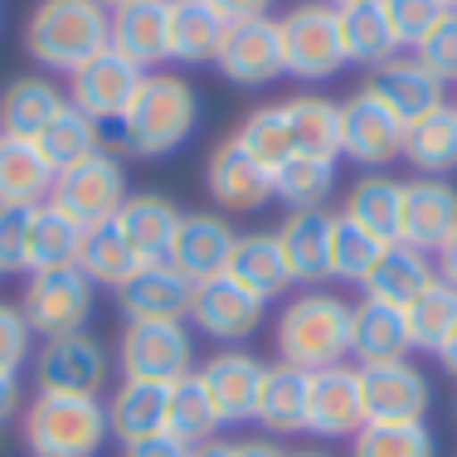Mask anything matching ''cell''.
I'll list each match as a JSON object with an SVG mask.
<instances>
[{
    "instance_id": "cell-43",
    "label": "cell",
    "mask_w": 457,
    "mask_h": 457,
    "mask_svg": "<svg viewBox=\"0 0 457 457\" xmlns=\"http://www.w3.org/2000/svg\"><path fill=\"white\" fill-rule=\"evenodd\" d=\"M404 317H409V341H413V351H438L443 345V336L453 331V321H457V287H448L443 278H433L428 287L419 292V297L404 307Z\"/></svg>"
},
{
    "instance_id": "cell-17",
    "label": "cell",
    "mask_w": 457,
    "mask_h": 457,
    "mask_svg": "<svg viewBox=\"0 0 457 457\" xmlns=\"http://www.w3.org/2000/svg\"><path fill=\"white\" fill-rule=\"evenodd\" d=\"M263 361L248 345H220L204 365H195L204 395H210L220 423H253V404H258V385H263Z\"/></svg>"
},
{
    "instance_id": "cell-28",
    "label": "cell",
    "mask_w": 457,
    "mask_h": 457,
    "mask_svg": "<svg viewBox=\"0 0 457 457\" xmlns=\"http://www.w3.org/2000/svg\"><path fill=\"white\" fill-rule=\"evenodd\" d=\"M336 29H341V54L355 69H379V63L399 59V35L389 20L385 0H355V5L336 10Z\"/></svg>"
},
{
    "instance_id": "cell-16",
    "label": "cell",
    "mask_w": 457,
    "mask_h": 457,
    "mask_svg": "<svg viewBox=\"0 0 457 457\" xmlns=\"http://www.w3.org/2000/svg\"><path fill=\"white\" fill-rule=\"evenodd\" d=\"M69 103L79 107L83 117H93L97 127H107V122H122V112L132 107V97L141 88V79L146 73L137 69V63H127L122 54H112V49H103L97 59H88L79 73H69Z\"/></svg>"
},
{
    "instance_id": "cell-12",
    "label": "cell",
    "mask_w": 457,
    "mask_h": 457,
    "mask_svg": "<svg viewBox=\"0 0 457 457\" xmlns=\"http://www.w3.org/2000/svg\"><path fill=\"white\" fill-rule=\"evenodd\" d=\"M453 234H457V185L448 176H413V180H404L399 244L413 248V253L438 258Z\"/></svg>"
},
{
    "instance_id": "cell-35",
    "label": "cell",
    "mask_w": 457,
    "mask_h": 457,
    "mask_svg": "<svg viewBox=\"0 0 457 457\" xmlns=\"http://www.w3.org/2000/svg\"><path fill=\"white\" fill-rule=\"evenodd\" d=\"M433 278H438V263H433L428 253H413V248H404V244H389L361 292L370 302H385V307H409Z\"/></svg>"
},
{
    "instance_id": "cell-22",
    "label": "cell",
    "mask_w": 457,
    "mask_h": 457,
    "mask_svg": "<svg viewBox=\"0 0 457 457\" xmlns=\"http://www.w3.org/2000/svg\"><path fill=\"white\" fill-rule=\"evenodd\" d=\"M195 282L176 263H141L132 278L117 287V307L127 321H185Z\"/></svg>"
},
{
    "instance_id": "cell-9",
    "label": "cell",
    "mask_w": 457,
    "mask_h": 457,
    "mask_svg": "<svg viewBox=\"0 0 457 457\" xmlns=\"http://www.w3.org/2000/svg\"><path fill=\"white\" fill-rule=\"evenodd\" d=\"M107 375H112V351L93 331L39 341L35 351V389L45 395H93L103 399Z\"/></svg>"
},
{
    "instance_id": "cell-52",
    "label": "cell",
    "mask_w": 457,
    "mask_h": 457,
    "mask_svg": "<svg viewBox=\"0 0 457 457\" xmlns=\"http://www.w3.org/2000/svg\"><path fill=\"white\" fill-rule=\"evenodd\" d=\"M20 413H25V385H20V375H0V428L15 423Z\"/></svg>"
},
{
    "instance_id": "cell-30",
    "label": "cell",
    "mask_w": 457,
    "mask_h": 457,
    "mask_svg": "<svg viewBox=\"0 0 457 457\" xmlns=\"http://www.w3.org/2000/svg\"><path fill=\"white\" fill-rule=\"evenodd\" d=\"M282 117H287L292 132V156L341 161V103L321 93H297L282 97Z\"/></svg>"
},
{
    "instance_id": "cell-59",
    "label": "cell",
    "mask_w": 457,
    "mask_h": 457,
    "mask_svg": "<svg viewBox=\"0 0 457 457\" xmlns=\"http://www.w3.org/2000/svg\"><path fill=\"white\" fill-rule=\"evenodd\" d=\"M326 5H336V10H341V5H355V0H326Z\"/></svg>"
},
{
    "instance_id": "cell-21",
    "label": "cell",
    "mask_w": 457,
    "mask_h": 457,
    "mask_svg": "<svg viewBox=\"0 0 457 457\" xmlns=\"http://www.w3.org/2000/svg\"><path fill=\"white\" fill-rule=\"evenodd\" d=\"M365 88L375 93L379 103H385L404 127L423 122V117L438 112V107H448V83L433 79V73L423 69V63L413 59V54H409V59H389V63H379V69L370 73Z\"/></svg>"
},
{
    "instance_id": "cell-50",
    "label": "cell",
    "mask_w": 457,
    "mask_h": 457,
    "mask_svg": "<svg viewBox=\"0 0 457 457\" xmlns=\"http://www.w3.org/2000/svg\"><path fill=\"white\" fill-rule=\"evenodd\" d=\"M122 457H195V448L180 438H170V433H151V438H141V443H127Z\"/></svg>"
},
{
    "instance_id": "cell-40",
    "label": "cell",
    "mask_w": 457,
    "mask_h": 457,
    "mask_svg": "<svg viewBox=\"0 0 457 457\" xmlns=\"http://www.w3.org/2000/svg\"><path fill=\"white\" fill-rule=\"evenodd\" d=\"M336 166L341 161H321V156H287L273 170V200H282L287 210H326L336 190Z\"/></svg>"
},
{
    "instance_id": "cell-5",
    "label": "cell",
    "mask_w": 457,
    "mask_h": 457,
    "mask_svg": "<svg viewBox=\"0 0 457 457\" xmlns=\"http://www.w3.org/2000/svg\"><path fill=\"white\" fill-rule=\"evenodd\" d=\"M93 307H97V287L83 278L79 263L29 273L25 292H20V312H25V321L35 326L39 341H59V336L88 331Z\"/></svg>"
},
{
    "instance_id": "cell-24",
    "label": "cell",
    "mask_w": 457,
    "mask_h": 457,
    "mask_svg": "<svg viewBox=\"0 0 457 457\" xmlns=\"http://www.w3.org/2000/svg\"><path fill=\"white\" fill-rule=\"evenodd\" d=\"M63 107H69V93L49 73H20L0 88V137L35 141Z\"/></svg>"
},
{
    "instance_id": "cell-48",
    "label": "cell",
    "mask_w": 457,
    "mask_h": 457,
    "mask_svg": "<svg viewBox=\"0 0 457 457\" xmlns=\"http://www.w3.org/2000/svg\"><path fill=\"white\" fill-rule=\"evenodd\" d=\"M413 59H419L438 83H457V10L438 29H428V35L413 45Z\"/></svg>"
},
{
    "instance_id": "cell-53",
    "label": "cell",
    "mask_w": 457,
    "mask_h": 457,
    "mask_svg": "<svg viewBox=\"0 0 457 457\" xmlns=\"http://www.w3.org/2000/svg\"><path fill=\"white\" fill-rule=\"evenodd\" d=\"M228 457H287V448H278V438H238L228 443Z\"/></svg>"
},
{
    "instance_id": "cell-44",
    "label": "cell",
    "mask_w": 457,
    "mask_h": 457,
    "mask_svg": "<svg viewBox=\"0 0 457 457\" xmlns=\"http://www.w3.org/2000/svg\"><path fill=\"white\" fill-rule=\"evenodd\" d=\"M351 457H438L428 423H365L351 438Z\"/></svg>"
},
{
    "instance_id": "cell-39",
    "label": "cell",
    "mask_w": 457,
    "mask_h": 457,
    "mask_svg": "<svg viewBox=\"0 0 457 457\" xmlns=\"http://www.w3.org/2000/svg\"><path fill=\"white\" fill-rule=\"evenodd\" d=\"M35 146H39V156L54 166V176H59V170H69V166H79V161H88V156L103 151V127L69 103L45 132L35 137Z\"/></svg>"
},
{
    "instance_id": "cell-6",
    "label": "cell",
    "mask_w": 457,
    "mask_h": 457,
    "mask_svg": "<svg viewBox=\"0 0 457 457\" xmlns=\"http://www.w3.org/2000/svg\"><path fill=\"white\" fill-rule=\"evenodd\" d=\"M117 375L141 385H176L195 375L190 321H127L117 336Z\"/></svg>"
},
{
    "instance_id": "cell-8",
    "label": "cell",
    "mask_w": 457,
    "mask_h": 457,
    "mask_svg": "<svg viewBox=\"0 0 457 457\" xmlns=\"http://www.w3.org/2000/svg\"><path fill=\"white\" fill-rule=\"evenodd\" d=\"M127 170L112 151H97V156L79 161V166L59 170L54 176V190H49V204L59 214H69L79 228H93V224H107L117 220V210L127 204Z\"/></svg>"
},
{
    "instance_id": "cell-45",
    "label": "cell",
    "mask_w": 457,
    "mask_h": 457,
    "mask_svg": "<svg viewBox=\"0 0 457 457\" xmlns=\"http://www.w3.org/2000/svg\"><path fill=\"white\" fill-rule=\"evenodd\" d=\"M234 141H238V146H244L263 170H278L282 161L292 156V132H287V117H282V103H273V107H253V112L238 122Z\"/></svg>"
},
{
    "instance_id": "cell-14",
    "label": "cell",
    "mask_w": 457,
    "mask_h": 457,
    "mask_svg": "<svg viewBox=\"0 0 457 457\" xmlns=\"http://www.w3.org/2000/svg\"><path fill=\"white\" fill-rule=\"evenodd\" d=\"M365 428V389H361V365H331L317 370L307 385V433L312 438H345Z\"/></svg>"
},
{
    "instance_id": "cell-42",
    "label": "cell",
    "mask_w": 457,
    "mask_h": 457,
    "mask_svg": "<svg viewBox=\"0 0 457 457\" xmlns=\"http://www.w3.org/2000/svg\"><path fill=\"white\" fill-rule=\"evenodd\" d=\"M385 238L361 228L355 220H345V214H336L331 224V278L345 282V287H365V278L375 273V263L385 258Z\"/></svg>"
},
{
    "instance_id": "cell-56",
    "label": "cell",
    "mask_w": 457,
    "mask_h": 457,
    "mask_svg": "<svg viewBox=\"0 0 457 457\" xmlns=\"http://www.w3.org/2000/svg\"><path fill=\"white\" fill-rule=\"evenodd\" d=\"M195 457H228V443L214 438V443H204V448H195Z\"/></svg>"
},
{
    "instance_id": "cell-13",
    "label": "cell",
    "mask_w": 457,
    "mask_h": 457,
    "mask_svg": "<svg viewBox=\"0 0 457 457\" xmlns=\"http://www.w3.org/2000/svg\"><path fill=\"white\" fill-rule=\"evenodd\" d=\"M361 389H365V423H423L433 409V379L413 361L365 365Z\"/></svg>"
},
{
    "instance_id": "cell-29",
    "label": "cell",
    "mask_w": 457,
    "mask_h": 457,
    "mask_svg": "<svg viewBox=\"0 0 457 457\" xmlns=\"http://www.w3.org/2000/svg\"><path fill=\"white\" fill-rule=\"evenodd\" d=\"M307 385L312 375L297 365H268L263 385H258V404H253V423L268 438H292L307 433Z\"/></svg>"
},
{
    "instance_id": "cell-54",
    "label": "cell",
    "mask_w": 457,
    "mask_h": 457,
    "mask_svg": "<svg viewBox=\"0 0 457 457\" xmlns=\"http://www.w3.org/2000/svg\"><path fill=\"white\" fill-rule=\"evenodd\" d=\"M433 263H438V278L448 282V287H457V234L448 238V244H443V253L433 258Z\"/></svg>"
},
{
    "instance_id": "cell-61",
    "label": "cell",
    "mask_w": 457,
    "mask_h": 457,
    "mask_svg": "<svg viewBox=\"0 0 457 457\" xmlns=\"http://www.w3.org/2000/svg\"><path fill=\"white\" fill-rule=\"evenodd\" d=\"M453 112H457V103H453Z\"/></svg>"
},
{
    "instance_id": "cell-49",
    "label": "cell",
    "mask_w": 457,
    "mask_h": 457,
    "mask_svg": "<svg viewBox=\"0 0 457 457\" xmlns=\"http://www.w3.org/2000/svg\"><path fill=\"white\" fill-rule=\"evenodd\" d=\"M29 214L35 210H5L0 204V278L29 273Z\"/></svg>"
},
{
    "instance_id": "cell-10",
    "label": "cell",
    "mask_w": 457,
    "mask_h": 457,
    "mask_svg": "<svg viewBox=\"0 0 457 457\" xmlns=\"http://www.w3.org/2000/svg\"><path fill=\"white\" fill-rule=\"evenodd\" d=\"M190 331H200L204 341H220V345H244L263 331L268 321V307L244 292L234 278H204L190 287V312H185Z\"/></svg>"
},
{
    "instance_id": "cell-37",
    "label": "cell",
    "mask_w": 457,
    "mask_h": 457,
    "mask_svg": "<svg viewBox=\"0 0 457 457\" xmlns=\"http://www.w3.org/2000/svg\"><path fill=\"white\" fill-rule=\"evenodd\" d=\"M79 268L83 278L93 282V287H122L127 278L141 268V258L132 253V244L122 238V228H117V220L107 224H93L83 228V244H79Z\"/></svg>"
},
{
    "instance_id": "cell-55",
    "label": "cell",
    "mask_w": 457,
    "mask_h": 457,
    "mask_svg": "<svg viewBox=\"0 0 457 457\" xmlns=\"http://www.w3.org/2000/svg\"><path fill=\"white\" fill-rule=\"evenodd\" d=\"M433 355H438V365H443V370H448V375L457 379V321H453V331L443 336V345H438Z\"/></svg>"
},
{
    "instance_id": "cell-33",
    "label": "cell",
    "mask_w": 457,
    "mask_h": 457,
    "mask_svg": "<svg viewBox=\"0 0 457 457\" xmlns=\"http://www.w3.org/2000/svg\"><path fill=\"white\" fill-rule=\"evenodd\" d=\"M228 20L210 0H170V63H214Z\"/></svg>"
},
{
    "instance_id": "cell-41",
    "label": "cell",
    "mask_w": 457,
    "mask_h": 457,
    "mask_svg": "<svg viewBox=\"0 0 457 457\" xmlns=\"http://www.w3.org/2000/svg\"><path fill=\"white\" fill-rule=\"evenodd\" d=\"M79 244H83V228L69 214H59L49 200L35 204V214H29V273L79 263Z\"/></svg>"
},
{
    "instance_id": "cell-26",
    "label": "cell",
    "mask_w": 457,
    "mask_h": 457,
    "mask_svg": "<svg viewBox=\"0 0 457 457\" xmlns=\"http://www.w3.org/2000/svg\"><path fill=\"white\" fill-rule=\"evenodd\" d=\"M180 220L185 210L170 195H127V204L117 210V228H122V238L132 244L141 263H170Z\"/></svg>"
},
{
    "instance_id": "cell-27",
    "label": "cell",
    "mask_w": 457,
    "mask_h": 457,
    "mask_svg": "<svg viewBox=\"0 0 457 457\" xmlns=\"http://www.w3.org/2000/svg\"><path fill=\"white\" fill-rule=\"evenodd\" d=\"M413 341H409V317L404 307H385V302L361 297L351 312V361L355 365H389V361H409Z\"/></svg>"
},
{
    "instance_id": "cell-4",
    "label": "cell",
    "mask_w": 457,
    "mask_h": 457,
    "mask_svg": "<svg viewBox=\"0 0 457 457\" xmlns=\"http://www.w3.org/2000/svg\"><path fill=\"white\" fill-rule=\"evenodd\" d=\"M20 438L29 457H103V448L112 443L107 399L35 389V399H25L20 413Z\"/></svg>"
},
{
    "instance_id": "cell-34",
    "label": "cell",
    "mask_w": 457,
    "mask_h": 457,
    "mask_svg": "<svg viewBox=\"0 0 457 457\" xmlns=\"http://www.w3.org/2000/svg\"><path fill=\"white\" fill-rule=\"evenodd\" d=\"M399 210H404V180H395L389 170H365L361 180L345 190V220H355L370 234H379L385 244H399Z\"/></svg>"
},
{
    "instance_id": "cell-23",
    "label": "cell",
    "mask_w": 457,
    "mask_h": 457,
    "mask_svg": "<svg viewBox=\"0 0 457 457\" xmlns=\"http://www.w3.org/2000/svg\"><path fill=\"white\" fill-rule=\"evenodd\" d=\"M238 228L228 224V214L220 210H185V220L176 228V248H170V263L180 268L190 282L220 278L228 268V248H234Z\"/></svg>"
},
{
    "instance_id": "cell-11",
    "label": "cell",
    "mask_w": 457,
    "mask_h": 457,
    "mask_svg": "<svg viewBox=\"0 0 457 457\" xmlns=\"http://www.w3.org/2000/svg\"><path fill=\"white\" fill-rule=\"evenodd\" d=\"M399 151H404V122L361 83L341 103V161L385 170L389 161H399Z\"/></svg>"
},
{
    "instance_id": "cell-18",
    "label": "cell",
    "mask_w": 457,
    "mask_h": 457,
    "mask_svg": "<svg viewBox=\"0 0 457 457\" xmlns=\"http://www.w3.org/2000/svg\"><path fill=\"white\" fill-rule=\"evenodd\" d=\"M214 69L224 83L234 88H268L273 79H282V39H278V20H244V25H228L220 54H214Z\"/></svg>"
},
{
    "instance_id": "cell-51",
    "label": "cell",
    "mask_w": 457,
    "mask_h": 457,
    "mask_svg": "<svg viewBox=\"0 0 457 457\" xmlns=\"http://www.w3.org/2000/svg\"><path fill=\"white\" fill-rule=\"evenodd\" d=\"M214 10L228 20V25H244V20H268V10L278 5V0H210Z\"/></svg>"
},
{
    "instance_id": "cell-36",
    "label": "cell",
    "mask_w": 457,
    "mask_h": 457,
    "mask_svg": "<svg viewBox=\"0 0 457 457\" xmlns=\"http://www.w3.org/2000/svg\"><path fill=\"white\" fill-rule=\"evenodd\" d=\"M399 161H409L413 176H448L453 180V170H457V112H453V103L428 112L423 122L404 127Z\"/></svg>"
},
{
    "instance_id": "cell-60",
    "label": "cell",
    "mask_w": 457,
    "mask_h": 457,
    "mask_svg": "<svg viewBox=\"0 0 457 457\" xmlns=\"http://www.w3.org/2000/svg\"><path fill=\"white\" fill-rule=\"evenodd\" d=\"M443 5H448V10H457V0H443Z\"/></svg>"
},
{
    "instance_id": "cell-19",
    "label": "cell",
    "mask_w": 457,
    "mask_h": 457,
    "mask_svg": "<svg viewBox=\"0 0 457 457\" xmlns=\"http://www.w3.org/2000/svg\"><path fill=\"white\" fill-rule=\"evenodd\" d=\"M107 49L137 63L141 73H156L170 63V0H132L112 10V39Z\"/></svg>"
},
{
    "instance_id": "cell-58",
    "label": "cell",
    "mask_w": 457,
    "mask_h": 457,
    "mask_svg": "<svg viewBox=\"0 0 457 457\" xmlns=\"http://www.w3.org/2000/svg\"><path fill=\"white\" fill-rule=\"evenodd\" d=\"M287 457H331L326 448H302V453H287Z\"/></svg>"
},
{
    "instance_id": "cell-32",
    "label": "cell",
    "mask_w": 457,
    "mask_h": 457,
    "mask_svg": "<svg viewBox=\"0 0 457 457\" xmlns=\"http://www.w3.org/2000/svg\"><path fill=\"white\" fill-rule=\"evenodd\" d=\"M107 428L122 448L151 438V433H166V385L117 379V389L107 395Z\"/></svg>"
},
{
    "instance_id": "cell-20",
    "label": "cell",
    "mask_w": 457,
    "mask_h": 457,
    "mask_svg": "<svg viewBox=\"0 0 457 457\" xmlns=\"http://www.w3.org/2000/svg\"><path fill=\"white\" fill-rule=\"evenodd\" d=\"M331 224H336V214H326V210H287V220L273 228L297 292L331 282Z\"/></svg>"
},
{
    "instance_id": "cell-47",
    "label": "cell",
    "mask_w": 457,
    "mask_h": 457,
    "mask_svg": "<svg viewBox=\"0 0 457 457\" xmlns=\"http://www.w3.org/2000/svg\"><path fill=\"white\" fill-rule=\"evenodd\" d=\"M385 10H389V20H395V35L404 49H413L428 29H438L443 20L453 15L443 0H385Z\"/></svg>"
},
{
    "instance_id": "cell-38",
    "label": "cell",
    "mask_w": 457,
    "mask_h": 457,
    "mask_svg": "<svg viewBox=\"0 0 457 457\" xmlns=\"http://www.w3.org/2000/svg\"><path fill=\"white\" fill-rule=\"evenodd\" d=\"M220 413H214L210 395H204L200 375H185L176 385H166V433L190 448H204V443L220 438Z\"/></svg>"
},
{
    "instance_id": "cell-1",
    "label": "cell",
    "mask_w": 457,
    "mask_h": 457,
    "mask_svg": "<svg viewBox=\"0 0 457 457\" xmlns=\"http://www.w3.org/2000/svg\"><path fill=\"white\" fill-rule=\"evenodd\" d=\"M351 312L355 302H345L341 292H326V287L292 292L273 321L278 361L307 370V375L345 365L351 361Z\"/></svg>"
},
{
    "instance_id": "cell-3",
    "label": "cell",
    "mask_w": 457,
    "mask_h": 457,
    "mask_svg": "<svg viewBox=\"0 0 457 457\" xmlns=\"http://www.w3.org/2000/svg\"><path fill=\"white\" fill-rule=\"evenodd\" d=\"M195 127H200V97H195V88L180 73L156 69L141 79V88L132 97V107L122 112L117 132H122V146L132 156L161 161L170 151H180L195 137Z\"/></svg>"
},
{
    "instance_id": "cell-25",
    "label": "cell",
    "mask_w": 457,
    "mask_h": 457,
    "mask_svg": "<svg viewBox=\"0 0 457 457\" xmlns=\"http://www.w3.org/2000/svg\"><path fill=\"white\" fill-rule=\"evenodd\" d=\"M224 278H234L244 292H253L263 307L278 297H287V292H297L292 287V273H287V258H282V248H278V234H268V228H253V234L234 238Z\"/></svg>"
},
{
    "instance_id": "cell-2",
    "label": "cell",
    "mask_w": 457,
    "mask_h": 457,
    "mask_svg": "<svg viewBox=\"0 0 457 457\" xmlns=\"http://www.w3.org/2000/svg\"><path fill=\"white\" fill-rule=\"evenodd\" d=\"M112 15L97 0H35L25 15V54L49 73H79L107 49Z\"/></svg>"
},
{
    "instance_id": "cell-57",
    "label": "cell",
    "mask_w": 457,
    "mask_h": 457,
    "mask_svg": "<svg viewBox=\"0 0 457 457\" xmlns=\"http://www.w3.org/2000/svg\"><path fill=\"white\" fill-rule=\"evenodd\" d=\"M97 5L107 10V15H112V10H122V5H132V0H97Z\"/></svg>"
},
{
    "instance_id": "cell-7",
    "label": "cell",
    "mask_w": 457,
    "mask_h": 457,
    "mask_svg": "<svg viewBox=\"0 0 457 457\" xmlns=\"http://www.w3.org/2000/svg\"><path fill=\"white\" fill-rule=\"evenodd\" d=\"M278 39H282V73H292L297 83H326L345 69L336 5H326V0L292 5L278 20Z\"/></svg>"
},
{
    "instance_id": "cell-15",
    "label": "cell",
    "mask_w": 457,
    "mask_h": 457,
    "mask_svg": "<svg viewBox=\"0 0 457 457\" xmlns=\"http://www.w3.org/2000/svg\"><path fill=\"white\" fill-rule=\"evenodd\" d=\"M204 190H210L220 214H258L273 200V170H263L234 137H224L204 161Z\"/></svg>"
},
{
    "instance_id": "cell-46",
    "label": "cell",
    "mask_w": 457,
    "mask_h": 457,
    "mask_svg": "<svg viewBox=\"0 0 457 457\" xmlns=\"http://www.w3.org/2000/svg\"><path fill=\"white\" fill-rule=\"evenodd\" d=\"M35 326L25 321L20 302L0 297V375H25L35 365Z\"/></svg>"
},
{
    "instance_id": "cell-31",
    "label": "cell",
    "mask_w": 457,
    "mask_h": 457,
    "mask_svg": "<svg viewBox=\"0 0 457 457\" xmlns=\"http://www.w3.org/2000/svg\"><path fill=\"white\" fill-rule=\"evenodd\" d=\"M54 190V166L39 156L35 141L0 137V204L5 210H35Z\"/></svg>"
}]
</instances>
